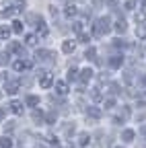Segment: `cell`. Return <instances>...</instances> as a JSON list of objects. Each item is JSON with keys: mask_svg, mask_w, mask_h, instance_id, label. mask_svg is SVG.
<instances>
[{"mask_svg": "<svg viewBox=\"0 0 146 148\" xmlns=\"http://www.w3.org/2000/svg\"><path fill=\"white\" fill-rule=\"evenodd\" d=\"M39 78H41V86H43V88H47V86L51 84V76H49L47 72H39Z\"/></svg>", "mask_w": 146, "mask_h": 148, "instance_id": "cell-1", "label": "cell"}, {"mask_svg": "<svg viewBox=\"0 0 146 148\" xmlns=\"http://www.w3.org/2000/svg\"><path fill=\"white\" fill-rule=\"evenodd\" d=\"M90 78H93V70H90V68H84V70L80 72V80L86 82V80H90Z\"/></svg>", "mask_w": 146, "mask_h": 148, "instance_id": "cell-2", "label": "cell"}, {"mask_svg": "<svg viewBox=\"0 0 146 148\" xmlns=\"http://www.w3.org/2000/svg\"><path fill=\"white\" fill-rule=\"evenodd\" d=\"M10 109H12V113H16V115L23 113V105H21L19 101H12V103H10Z\"/></svg>", "mask_w": 146, "mask_h": 148, "instance_id": "cell-3", "label": "cell"}, {"mask_svg": "<svg viewBox=\"0 0 146 148\" xmlns=\"http://www.w3.org/2000/svg\"><path fill=\"white\" fill-rule=\"evenodd\" d=\"M109 64H111V68H119V66L123 64V58H119V56H115V58H111V60H109Z\"/></svg>", "mask_w": 146, "mask_h": 148, "instance_id": "cell-4", "label": "cell"}, {"mask_svg": "<svg viewBox=\"0 0 146 148\" xmlns=\"http://www.w3.org/2000/svg\"><path fill=\"white\" fill-rule=\"evenodd\" d=\"M0 14H2V16H12V14H14V10H12L10 6L2 4V8H0Z\"/></svg>", "mask_w": 146, "mask_h": 148, "instance_id": "cell-5", "label": "cell"}, {"mask_svg": "<svg viewBox=\"0 0 146 148\" xmlns=\"http://www.w3.org/2000/svg\"><path fill=\"white\" fill-rule=\"evenodd\" d=\"M16 90H19V84H16V82H8L6 84V92H8V95H14Z\"/></svg>", "mask_w": 146, "mask_h": 148, "instance_id": "cell-6", "label": "cell"}, {"mask_svg": "<svg viewBox=\"0 0 146 148\" xmlns=\"http://www.w3.org/2000/svg\"><path fill=\"white\" fill-rule=\"evenodd\" d=\"M74 41H64V45H62V49L66 51V53H70V51H74Z\"/></svg>", "mask_w": 146, "mask_h": 148, "instance_id": "cell-7", "label": "cell"}, {"mask_svg": "<svg viewBox=\"0 0 146 148\" xmlns=\"http://www.w3.org/2000/svg\"><path fill=\"white\" fill-rule=\"evenodd\" d=\"M10 37V29L8 27H0V39H8Z\"/></svg>", "mask_w": 146, "mask_h": 148, "instance_id": "cell-8", "label": "cell"}, {"mask_svg": "<svg viewBox=\"0 0 146 148\" xmlns=\"http://www.w3.org/2000/svg\"><path fill=\"white\" fill-rule=\"evenodd\" d=\"M56 88H58V92H60V95H66V92H68L66 82H56Z\"/></svg>", "mask_w": 146, "mask_h": 148, "instance_id": "cell-9", "label": "cell"}, {"mask_svg": "<svg viewBox=\"0 0 146 148\" xmlns=\"http://www.w3.org/2000/svg\"><path fill=\"white\" fill-rule=\"evenodd\" d=\"M64 12H66V16H74V14H76V6H74V4H68Z\"/></svg>", "mask_w": 146, "mask_h": 148, "instance_id": "cell-10", "label": "cell"}, {"mask_svg": "<svg viewBox=\"0 0 146 148\" xmlns=\"http://www.w3.org/2000/svg\"><path fill=\"white\" fill-rule=\"evenodd\" d=\"M121 138H123L125 142H132V138H134V132H132V130H125V132L121 134Z\"/></svg>", "mask_w": 146, "mask_h": 148, "instance_id": "cell-11", "label": "cell"}, {"mask_svg": "<svg viewBox=\"0 0 146 148\" xmlns=\"http://www.w3.org/2000/svg\"><path fill=\"white\" fill-rule=\"evenodd\" d=\"M10 146H12L10 138H2V140H0V148H10Z\"/></svg>", "mask_w": 146, "mask_h": 148, "instance_id": "cell-12", "label": "cell"}, {"mask_svg": "<svg viewBox=\"0 0 146 148\" xmlns=\"http://www.w3.org/2000/svg\"><path fill=\"white\" fill-rule=\"evenodd\" d=\"M12 31H14V33H21V31H23V23H21V21H14V23H12Z\"/></svg>", "mask_w": 146, "mask_h": 148, "instance_id": "cell-13", "label": "cell"}, {"mask_svg": "<svg viewBox=\"0 0 146 148\" xmlns=\"http://www.w3.org/2000/svg\"><path fill=\"white\" fill-rule=\"evenodd\" d=\"M95 53H97V51H95V47H90V49H86L84 58H86V60H95Z\"/></svg>", "mask_w": 146, "mask_h": 148, "instance_id": "cell-14", "label": "cell"}, {"mask_svg": "<svg viewBox=\"0 0 146 148\" xmlns=\"http://www.w3.org/2000/svg\"><path fill=\"white\" fill-rule=\"evenodd\" d=\"M37 103H39V99H37V97H33V95H31V97H27V105H29V107H35Z\"/></svg>", "mask_w": 146, "mask_h": 148, "instance_id": "cell-15", "label": "cell"}, {"mask_svg": "<svg viewBox=\"0 0 146 148\" xmlns=\"http://www.w3.org/2000/svg\"><path fill=\"white\" fill-rule=\"evenodd\" d=\"M115 31L123 33V31H125V21H117V23H115Z\"/></svg>", "mask_w": 146, "mask_h": 148, "instance_id": "cell-16", "label": "cell"}, {"mask_svg": "<svg viewBox=\"0 0 146 148\" xmlns=\"http://www.w3.org/2000/svg\"><path fill=\"white\" fill-rule=\"evenodd\" d=\"M78 144H80V146H86V144H88V136H86V134H80V136H78Z\"/></svg>", "mask_w": 146, "mask_h": 148, "instance_id": "cell-17", "label": "cell"}, {"mask_svg": "<svg viewBox=\"0 0 146 148\" xmlns=\"http://www.w3.org/2000/svg\"><path fill=\"white\" fill-rule=\"evenodd\" d=\"M136 35L140 37V39H144V37H146V27H138L136 29Z\"/></svg>", "mask_w": 146, "mask_h": 148, "instance_id": "cell-18", "label": "cell"}, {"mask_svg": "<svg viewBox=\"0 0 146 148\" xmlns=\"http://www.w3.org/2000/svg\"><path fill=\"white\" fill-rule=\"evenodd\" d=\"M25 41H27V45H35V43H37L35 35H27V37H25Z\"/></svg>", "mask_w": 146, "mask_h": 148, "instance_id": "cell-19", "label": "cell"}, {"mask_svg": "<svg viewBox=\"0 0 146 148\" xmlns=\"http://www.w3.org/2000/svg\"><path fill=\"white\" fill-rule=\"evenodd\" d=\"M88 115H93V117H101V111H99V109H95V107H90V109H88Z\"/></svg>", "mask_w": 146, "mask_h": 148, "instance_id": "cell-20", "label": "cell"}, {"mask_svg": "<svg viewBox=\"0 0 146 148\" xmlns=\"http://www.w3.org/2000/svg\"><path fill=\"white\" fill-rule=\"evenodd\" d=\"M33 119L41 123V121H43V115H41V111H35V113H33Z\"/></svg>", "mask_w": 146, "mask_h": 148, "instance_id": "cell-21", "label": "cell"}, {"mask_svg": "<svg viewBox=\"0 0 146 148\" xmlns=\"http://www.w3.org/2000/svg\"><path fill=\"white\" fill-rule=\"evenodd\" d=\"M136 21L144 23V21H146V14H144V12H136Z\"/></svg>", "mask_w": 146, "mask_h": 148, "instance_id": "cell-22", "label": "cell"}, {"mask_svg": "<svg viewBox=\"0 0 146 148\" xmlns=\"http://www.w3.org/2000/svg\"><path fill=\"white\" fill-rule=\"evenodd\" d=\"M78 39H80L82 43H88V41H90V37H88V35H84V33H80V37H78Z\"/></svg>", "mask_w": 146, "mask_h": 148, "instance_id": "cell-23", "label": "cell"}, {"mask_svg": "<svg viewBox=\"0 0 146 148\" xmlns=\"http://www.w3.org/2000/svg\"><path fill=\"white\" fill-rule=\"evenodd\" d=\"M53 121H56V113H53V111H51V113L47 115V123H53Z\"/></svg>", "mask_w": 146, "mask_h": 148, "instance_id": "cell-24", "label": "cell"}, {"mask_svg": "<svg viewBox=\"0 0 146 148\" xmlns=\"http://www.w3.org/2000/svg\"><path fill=\"white\" fill-rule=\"evenodd\" d=\"M25 8V2L23 0H16V10H23Z\"/></svg>", "mask_w": 146, "mask_h": 148, "instance_id": "cell-25", "label": "cell"}, {"mask_svg": "<svg viewBox=\"0 0 146 148\" xmlns=\"http://www.w3.org/2000/svg\"><path fill=\"white\" fill-rule=\"evenodd\" d=\"M74 31L76 33H82V23H74Z\"/></svg>", "mask_w": 146, "mask_h": 148, "instance_id": "cell-26", "label": "cell"}, {"mask_svg": "<svg viewBox=\"0 0 146 148\" xmlns=\"http://www.w3.org/2000/svg\"><path fill=\"white\" fill-rule=\"evenodd\" d=\"M47 140H49V144H58V138H56V136H51V134L47 136Z\"/></svg>", "mask_w": 146, "mask_h": 148, "instance_id": "cell-27", "label": "cell"}, {"mask_svg": "<svg viewBox=\"0 0 146 148\" xmlns=\"http://www.w3.org/2000/svg\"><path fill=\"white\" fill-rule=\"evenodd\" d=\"M68 78H70V80H72V78H76V70H74V68L68 72Z\"/></svg>", "mask_w": 146, "mask_h": 148, "instance_id": "cell-28", "label": "cell"}, {"mask_svg": "<svg viewBox=\"0 0 146 148\" xmlns=\"http://www.w3.org/2000/svg\"><path fill=\"white\" fill-rule=\"evenodd\" d=\"M93 99H95V101H99V99H101V92H97V88L93 90Z\"/></svg>", "mask_w": 146, "mask_h": 148, "instance_id": "cell-29", "label": "cell"}, {"mask_svg": "<svg viewBox=\"0 0 146 148\" xmlns=\"http://www.w3.org/2000/svg\"><path fill=\"white\" fill-rule=\"evenodd\" d=\"M125 8H127V10H132V8H134V0H130V2H125Z\"/></svg>", "mask_w": 146, "mask_h": 148, "instance_id": "cell-30", "label": "cell"}, {"mask_svg": "<svg viewBox=\"0 0 146 148\" xmlns=\"http://www.w3.org/2000/svg\"><path fill=\"white\" fill-rule=\"evenodd\" d=\"M6 62H8V53H4L2 58H0V64H6Z\"/></svg>", "mask_w": 146, "mask_h": 148, "instance_id": "cell-31", "label": "cell"}, {"mask_svg": "<svg viewBox=\"0 0 146 148\" xmlns=\"http://www.w3.org/2000/svg\"><path fill=\"white\" fill-rule=\"evenodd\" d=\"M105 105H107V109H109V107H113V99H107V101H105Z\"/></svg>", "mask_w": 146, "mask_h": 148, "instance_id": "cell-32", "label": "cell"}, {"mask_svg": "<svg viewBox=\"0 0 146 148\" xmlns=\"http://www.w3.org/2000/svg\"><path fill=\"white\" fill-rule=\"evenodd\" d=\"M117 2V0H107V4H115Z\"/></svg>", "mask_w": 146, "mask_h": 148, "instance_id": "cell-33", "label": "cell"}, {"mask_svg": "<svg viewBox=\"0 0 146 148\" xmlns=\"http://www.w3.org/2000/svg\"><path fill=\"white\" fill-rule=\"evenodd\" d=\"M2 115H4V111H2V109H0V119H2Z\"/></svg>", "mask_w": 146, "mask_h": 148, "instance_id": "cell-34", "label": "cell"}, {"mask_svg": "<svg viewBox=\"0 0 146 148\" xmlns=\"http://www.w3.org/2000/svg\"><path fill=\"white\" fill-rule=\"evenodd\" d=\"M142 6H144V8H146V0H144V2H142Z\"/></svg>", "mask_w": 146, "mask_h": 148, "instance_id": "cell-35", "label": "cell"}, {"mask_svg": "<svg viewBox=\"0 0 146 148\" xmlns=\"http://www.w3.org/2000/svg\"><path fill=\"white\" fill-rule=\"evenodd\" d=\"M142 82H144V84H146V76H144V78H142Z\"/></svg>", "mask_w": 146, "mask_h": 148, "instance_id": "cell-36", "label": "cell"}, {"mask_svg": "<svg viewBox=\"0 0 146 148\" xmlns=\"http://www.w3.org/2000/svg\"><path fill=\"white\" fill-rule=\"evenodd\" d=\"M0 97H2V92H0Z\"/></svg>", "mask_w": 146, "mask_h": 148, "instance_id": "cell-37", "label": "cell"}]
</instances>
